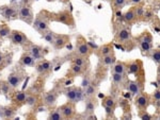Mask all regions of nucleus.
<instances>
[{"mask_svg":"<svg viewBox=\"0 0 160 120\" xmlns=\"http://www.w3.org/2000/svg\"><path fill=\"white\" fill-rule=\"evenodd\" d=\"M139 47L143 53L150 52V50H152V37H150V35H148L147 33L146 34L144 33V35L141 37L140 42H139Z\"/></svg>","mask_w":160,"mask_h":120,"instance_id":"nucleus-1","label":"nucleus"},{"mask_svg":"<svg viewBox=\"0 0 160 120\" xmlns=\"http://www.w3.org/2000/svg\"><path fill=\"white\" fill-rule=\"evenodd\" d=\"M33 27H34V29L36 31H39V33H44L48 30V21H47V18L44 16H39L37 18L35 19L34 23H33Z\"/></svg>","mask_w":160,"mask_h":120,"instance_id":"nucleus-2","label":"nucleus"},{"mask_svg":"<svg viewBox=\"0 0 160 120\" xmlns=\"http://www.w3.org/2000/svg\"><path fill=\"white\" fill-rule=\"evenodd\" d=\"M11 40L15 45H24L27 43V37L24 35V33L18 31H12L11 32Z\"/></svg>","mask_w":160,"mask_h":120,"instance_id":"nucleus-3","label":"nucleus"},{"mask_svg":"<svg viewBox=\"0 0 160 120\" xmlns=\"http://www.w3.org/2000/svg\"><path fill=\"white\" fill-rule=\"evenodd\" d=\"M136 106L141 110H144L148 105V96L145 94H142L136 96Z\"/></svg>","mask_w":160,"mask_h":120,"instance_id":"nucleus-4","label":"nucleus"},{"mask_svg":"<svg viewBox=\"0 0 160 120\" xmlns=\"http://www.w3.org/2000/svg\"><path fill=\"white\" fill-rule=\"evenodd\" d=\"M131 33L130 31L126 28H122L118 31V34H116V39L118 42L121 43H127L131 40Z\"/></svg>","mask_w":160,"mask_h":120,"instance_id":"nucleus-5","label":"nucleus"},{"mask_svg":"<svg viewBox=\"0 0 160 120\" xmlns=\"http://www.w3.org/2000/svg\"><path fill=\"white\" fill-rule=\"evenodd\" d=\"M128 91L132 96H138L142 93V86L139 82L137 81H130L128 82Z\"/></svg>","mask_w":160,"mask_h":120,"instance_id":"nucleus-6","label":"nucleus"},{"mask_svg":"<svg viewBox=\"0 0 160 120\" xmlns=\"http://www.w3.org/2000/svg\"><path fill=\"white\" fill-rule=\"evenodd\" d=\"M91 51H92V49L89 47L88 43L82 42L78 44L77 52H78L79 55H81V56H89V55L91 54Z\"/></svg>","mask_w":160,"mask_h":120,"instance_id":"nucleus-7","label":"nucleus"},{"mask_svg":"<svg viewBox=\"0 0 160 120\" xmlns=\"http://www.w3.org/2000/svg\"><path fill=\"white\" fill-rule=\"evenodd\" d=\"M21 81H23V77L19 75H16V73H12L8 78V83H9V85H10L11 87L13 88L19 86Z\"/></svg>","mask_w":160,"mask_h":120,"instance_id":"nucleus-8","label":"nucleus"},{"mask_svg":"<svg viewBox=\"0 0 160 120\" xmlns=\"http://www.w3.org/2000/svg\"><path fill=\"white\" fill-rule=\"evenodd\" d=\"M42 48L39 47L36 45H31L29 48V54L32 56L34 60H39V58H43V53H42Z\"/></svg>","mask_w":160,"mask_h":120,"instance_id":"nucleus-9","label":"nucleus"},{"mask_svg":"<svg viewBox=\"0 0 160 120\" xmlns=\"http://www.w3.org/2000/svg\"><path fill=\"white\" fill-rule=\"evenodd\" d=\"M52 67H53V65L51 63L48 62V61H44V62L39 63V65L36 66V71L39 72V73H45V72L49 71Z\"/></svg>","mask_w":160,"mask_h":120,"instance_id":"nucleus-10","label":"nucleus"},{"mask_svg":"<svg viewBox=\"0 0 160 120\" xmlns=\"http://www.w3.org/2000/svg\"><path fill=\"white\" fill-rule=\"evenodd\" d=\"M60 110H61L63 118H71L74 114V107L72 106V104H65L60 107Z\"/></svg>","mask_w":160,"mask_h":120,"instance_id":"nucleus-11","label":"nucleus"},{"mask_svg":"<svg viewBox=\"0 0 160 120\" xmlns=\"http://www.w3.org/2000/svg\"><path fill=\"white\" fill-rule=\"evenodd\" d=\"M19 18L20 19H30L31 18V10H30L29 7L27 5H23L20 7L19 9Z\"/></svg>","mask_w":160,"mask_h":120,"instance_id":"nucleus-12","label":"nucleus"},{"mask_svg":"<svg viewBox=\"0 0 160 120\" xmlns=\"http://www.w3.org/2000/svg\"><path fill=\"white\" fill-rule=\"evenodd\" d=\"M124 19L126 23H134V20H136V18H137V14H136V9L134 8H132V9H130L129 11H127L126 13L124 14Z\"/></svg>","mask_w":160,"mask_h":120,"instance_id":"nucleus-13","label":"nucleus"},{"mask_svg":"<svg viewBox=\"0 0 160 120\" xmlns=\"http://www.w3.org/2000/svg\"><path fill=\"white\" fill-rule=\"evenodd\" d=\"M57 98H58V96H57V94L55 93V91H50V93H48V94L45 96V99H44V102H45L46 105H53V104L56 103L57 101Z\"/></svg>","mask_w":160,"mask_h":120,"instance_id":"nucleus-14","label":"nucleus"},{"mask_svg":"<svg viewBox=\"0 0 160 120\" xmlns=\"http://www.w3.org/2000/svg\"><path fill=\"white\" fill-rule=\"evenodd\" d=\"M112 72L124 75L126 72V65L123 62H115L113 64V66H112Z\"/></svg>","mask_w":160,"mask_h":120,"instance_id":"nucleus-15","label":"nucleus"},{"mask_svg":"<svg viewBox=\"0 0 160 120\" xmlns=\"http://www.w3.org/2000/svg\"><path fill=\"white\" fill-rule=\"evenodd\" d=\"M56 20L57 21H60V23H65V25H71V23H73L72 16H71L69 13L61 14L60 16L57 17Z\"/></svg>","mask_w":160,"mask_h":120,"instance_id":"nucleus-16","label":"nucleus"},{"mask_svg":"<svg viewBox=\"0 0 160 120\" xmlns=\"http://www.w3.org/2000/svg\"><path fill=\"white\" fill-rule=\"evenodd\" d=\"M148 56H150V58L155 63V64L160 65V49H156V50L150 51Z\"/></svg>","mask_w":160,"mask_h":120,"instance_id":"nucleus-17","label":"nucleus"},{"mask_svg":"<svg viewBox=\"0 0 160 120\" xmlns=\"http://www.w3.org/2000/svg\"><path fill=\"white\" fill-rule=\"evenodd\" d=\"M34 61H35V60L30 54L23 55V58H20V63H21L24 66H32L33 64H34Z\"/></svg>","mask_w":160,"mask_h":120,"instance_id":"nucleus-18","label":"nucleus"},{"mask_svg":"<svg viewBox=\"0 0 160 120\" xmlns=\"http://www.w3.org/2000/svg\"><path fill=\"white\" fill-rule=\"evenodd\" d=\"M116 62V58L113 54H109L106 56H103V64L106 66H112Z\"/></svg>","mask_w":160,"mask_h":120,"instance_id":"nucleus-19","label":"nucleus"},{"mask_svg":"<svg viewBox=\"0 0 160 120\" xmlns=\"http://www.w3.org/2000/svg\"><path fill=\"white\" fill-rule=\"evenodd\" d=\"M65 44H66V40L63 36H57L52 45H53V47L56 49H61L65 46Z\"/></svg>","mask_w":160,"mask_h":120,"instance_id":"nucleus-20","label":"nucleus"},{"mask_svg":"<svg viewBox=\"0 0 160 120\" xmlns=\"http://www.w3.org/2000/svg\"><path fill=\"white\" fill-rule=\"evenodd\" d=\"M85 96L88 98H92L93 96H95V94H96V91H97V89H96V87H95L94 85L90 84L89 86H87V87L85 88Z\"/></svg>","mask_w":160,"mask_h":120,"instance_id":"nucleus-21","label":"nucleus"},{"mask_svg":"<svg viewBox=\"0 0 160 120\" xmlns=\"http://www.w3.org/2000/svg\"><path fill=\"white\" fill-rule=\"evenodd\" d=\"M128 72L129 73H137L139 70H140L141 68V63L138 62V61H136V62H132L129 65V67H128Z\"/></svg>","mask_w":160,"mask_h":120,"instance_id":"nucleus-22","label":"nucleus"},{"mask_svg":"<svg viewBox=\"0 0 160 120\" xmlns=\"http://www.w3.org/2000/svg\"><path fill=\"white\" fill-rule=\"evenodd\" d=\"M103 103H104V106H108V107H111L112 110H114L115 106H116V102L113 98L111 97H106L103 101Z\"/></svg>","mask_w":160,"mask_h":120,"instance_id":"nucleus-23","label":"nucleus"},{"mask_svg":"<svg viewBox=\"0 0 160 120\" xmlns=\"http://www.w3.org/2000/svg\"><path fill=\"white\" fill-rule=\"evenodd\" d=\"M112 81H113V83L116 85L122 84L123 81H124V75L116 73V72H112Z\"/></svg>","mask_w":160,"mask_h":120,"instance_id":"nucleus-24","label":"nucleus"},{"mask_svg":"<svg viewBox=\"0 0 160 120\" xmlns=\"http://www.w3.org/2000/svg\"><path fill=\"white\" fill-rule=\"evenodd\" d=\"M16 14V10L14 9V8H6L3 9L2 11V15H3L6 18H11V17H13L14 15Z\"/></svg>","mask_w":160,"mask_h":120,"instance_id":"nucleus-25","label":"nucleus"},{"mask_svg":"<svg viewBox=\"0 0 160 120\" xmlns=\"http://www.w3.org/2000/svg\"><path fill=\"white\" fill-rule=\"evenodd\" d=\"M44 39H45L46 42L47 43H49V44H53V42H55V39H56V34L53 32H46V33H44Z\"/></svg>","mask_w":160,"mask_h":120,"instance_id":"nucleus-26","label":"nucleus"},{"mask_svg":"<svg viewBox=\"0 0 160 120\" xmlns=\"http://www.w3.org/2000/svg\"><path fill=\"white\" fill-rule=\"evenodd\" d=\"M63 116H62V114H61V110L60 108H57L56 110H53L50 115H49V119H51V120H60V119H62Z\"/></svg>","mask_w":160,"mask_h":120,"instance_id":"nucleus-27","label":"nucleus"},{"mask_svg":"<svg viewBox=\"0 0 160 120\" xmlns=\"http://www.w3.org/2000/svg\"><path fill=\"white\" fill-rule=\"evenodd\" d=\"M65 96L67 98V100L71 102H75V97H76V88H69V91H66Z\"/></svg>","mask_w":160,"mask_h":120,"instance_id":"nucleus-28","label":"nucleus"},{"mask_svg":"<svg viewBox=\"0 0 160 120\" xmlns=\"http://www.w3.org/2000/svg\"><path fill=\"white\" fill-rule=\"evenodd\" d=\"M100 54L101 56H106V55L112 54V47L110 45H105L100 49Z\"/></svg>","mask_w":160,"mask_h":120,"instance_id":"nucleus-29","label":"nucleus"},{"mask_svg":"<svg viewBox=\"0 0 160 120\" xmlns=\"http://www.w3.org/2000/svg\"><path fill=\"white\" fill-rule=\"evenodd\" d=\"M11 32H12V31L10 30L9 27L2 26L0 28V37H1V38H4V37L11 35Z\"/></svg>","mask_w":160,"mask_h":120,"instance_id":"nucleus-30","label":"nucleus"},{"mask_svg":"<svg viewBox=\"0 0 160 120\" xmlns=\"http://www.w3.org/2000/svg\"><path fill=\"white\" fill-rule=\"evenodd\" d=\"M94 110H95V104L91 100L87 101V103H85V112L88 114H91L94 113Z\"/></svg>","mask_w":160,"mask_h":120,"instance_id":"nucleus-31","label":"nucleus"},{"mask_svg":"<svg viewBox=\"0 0 160 120\" xmlns=\"http://www.w3.org/2000/svg\"><path fill=\"white\" fill-rule=\"evenodd\" d=\"M74 64L81 66L82 68H83V67H85V65H87V61H85V58H82V56H78V58H74Z\"/></svg>","mask_w":160,"mask_h":120,"instance_id":"nucleus-32","label":"nucleus"},{"mask_svg":"<svg viewBox=\"0 0 160 120\" xmlns=\"http://www.w3.org/2000/svg\"><path fill=\"white\" fill-rule=\"evenodd\" d=\"M85 97V91H82L81 88H76V97H75V102H79L81 101Z\"/></svg>","mask_w":160,"mask_h":120,"instance_id":"nucleus-33","label":"nucleus"},{"mask_svg":"<svg viewBox=\"0 0 160 120\" xmlns=\"http://www.w3.org/2000/svg\"><path fill=\"white\" fill-rule=\"evenodd\" d=\"M27 98V95L25 91H17L16 94H15V99H16L18 102H24V101L26 100Z\"/></svg>","mask_w":160,"mask_h":120,"instance_id":"nucleus-34","label":"nucleus"},{"mask_svg":"<svg viewBox=\"0 0 160 120\" xmlns=\"http://www.w3.org/2000/svg\"><path fill=\"white\" fill-rule=\"evenodd\" d=\"M126 0H113V5L116 10H121L122 8L125 7Z\"/></svg>","mask_w":160,"mask_h":120,"instance_id":"nucleus-35","label":"nucleus"},{"mask_svg":"<svg viewBox=\"0 0 160 120\" xmlns=\"http://www.w3.org/2000/svg\"><path fill=\"white\" fill-rule=\"evenodd\" d=\"M25 101H26L27 105H29V106H33V105L36 103L37 99H36V97H34V96H27L26 100Z\"/></svg>","mask_w":160,"mask_h":120,"instance_id":"nucleus-36","label":"nucleus"},{"mask_svg":"<svg viewBox=\"0 0 160 120\" xmlns=\"http://www.w3.org/2000/svg\"><path fill=\"white\" fill-rule=\"evenodd\" d=\"M14 117V110L12 108H4L3 110V118H13Z\"/></svg>","mask_w":160,"mask_h":120,"instance_id":"nucleus-37","label":"nucleus"},{"mask_svg":"<svg viewBox=\"0 0 160 120\" xmlns=\"http://www.w3.org/2000/svg\"><path fill=\"white\" fill-rule=\"evenodd\" d=\"M82 67L79 65H76V64H74V65L72 66V71L75 73V75H80L82 72Z\"/></svg>","mask_w":160,"mask_h":120,"instance_id":"nucleus-38","label":"nucleus"},{"mask_svg":"<svg viewBox=\"0 0 160 120\" xmlns=\"http://www.w3.org/2000/svg\"><path fill=\"white\" fill-rule=\"evenodd\" d=\"M90 84H91V80H90L89 77H85V78L82 79V82H81V87L82 88H85Z\"/></svg>","mask_w":160,"mask_h":120,"instance_id":"nucleus-39","label":"nucleus"},{"mask_svg":"<svg viewBox=\"0 0 160 120\" xmlns=\"http://www.w3.org/2000/svg\"><path fill=\"white\" fill-rule=\"evenodd\" d=\"M153 99L156 101V102H160V91H159V89H157V91H154Z\"/></svg>","mask_w":160,"mask_h":120,"instance_id":"nucleus-40","label":"nucleus"},{"mask_svg":"<svg viewBox=\"0 0 160 120\" xmlns=\"http://www.w3.org/2000/svg\"><path fill=\"white\" fill-rule=\"evenodd\" d=\"M140 118H141V119H143V120H150V119H152V116H150V115L147 113V112L143 110V113L140 115Z\"/></svg>","mask_w":160,"mask_h":120,"instance_id":"nucleus-41","label":"nucleus"},{"mask_svg":"<svg viewBox=\"0 0 160 120\" xmlns=\"http://www.w3.org/2000/svg\"><path fill=\"white\" fill-rule=\"evenodd\" d=\"M136 9V14H137V17L140 16V15H142L143 14V8L142 7H139V8H134Z\"/></svg>","mask_w":160,"mask_h":120,"instance_id":"nucleus-42","label":"nucleus"},{"mask_svg":"<svg viewBox=\"0 0 160 120\" xmlns=\"http://www.w3.org/2000/svg\"><path fill=\"white\" fill-rule=\"evenodd\" d=\"M88 45H89V47H90L91 49H98V46L96 45V44H93L92 42H89Z\"/></svg>","mask_w":160,"mask_h":120,"instance_id":"nucleus-43","label":"nucleus"},{"mask_svg":"<svg viewBox=\"0 0 160 120\" xmlns=\"http://www.w3.org/2000/svg\"><path fill=\"white\" fill-rule=\"evenodd\" d=\"M143 0H130V3L132 4H140Z\"/></svg>","mask_w":160,"mask_h":120,"instance_id":"nucleus-44","label":"nucleus"},{"mask_svg":"<svg viewBox=\"0 0 160 120\" xmlns=\"http://www.w3.org/2000/svg\"><path fill=\"white\" fill-rule=\"evenodd\" d=\"M3 110H4V107L0 106V118H3Z\"/></svg>","mask_w":160,"mask_h":120,"instance_id":"nucleus-45","label":"nucleus"},{"mask_svg":"<svg viewBox=\"0 0 160 120\" xmlns=\"http://www.w3.org/2000/svg\"><path fill=\"white\" fill-rule=\"evenodd\" d=\"M115 14H116V16H118V17H121L122 16V13H121V11H120V10L116 11V13H115Z\"/></svg>","mask_w":160,"mask_h":120,"instance_id":"nucleus-46","label":"nucleus"},{"mask_svg":"<svg viewBox=\"0 0 160 120\" xmlns=\"http://www.w3.org/2000/svg\"><path fill=\"white\" fill-rule=\"evenodd\" d=\"M3 62V54L2 53H0V64Z\"/></svg>","mask_w":160,"mask_h":120,"instance_id":"nucleus-47","label":"nucleus"},{"mask_svg":"<svg viewBox=\"0 0 160 120\" xmlns=\"http://www.w3.org/2000/svg\"><path fill=\"white\" fill-rule=\"evenodd\" d=\"M39 112H44V110H45V107L44 106H41V107H39Z\"/></svg>","mask_w":160,"mask_h":120,"instance_id":"nucleus-48","label":"nucleus"},{"mask_svg":"<svg viewBox=\"0 0 160 120\" xmlns=\"http://www.w3.org/2000/svg\"><path fill=\"white\" fill-rule=\"evenodd\" d=\"M72 80H69V81H66L65 82V85H69V84H72Z\"/></svg>","mask_w":160,"mask_h":120,"instance_id":"nucleus-49","label":"nucleus"}]
</instances>
